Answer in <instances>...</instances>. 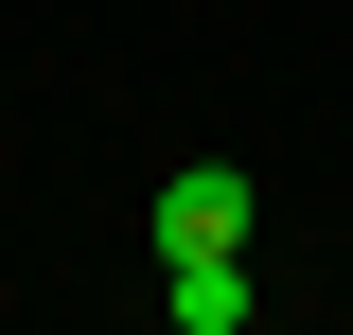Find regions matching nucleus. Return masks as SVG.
<instances>
[{
	"instance_id": "obj_1",
	"label": "nucleus",
	"mask_w": 353,
	"mask_h": 335,
	"mask_svg": "<svg viewBox=\"0 0 353 335\" xmlns=\"http://www.w3.org/2000/svg\"><path fill=\"white\" fill-rule=\"evenodd\" d=\"M248 176H230V159H176V194H159V265H194V247H248Z\"/></svg>"
},
{
	"instance_id": "obj_2",
	"label": "nucleus",
	"mask_w": 353,
	"mask_h": 335,
	"mask_svg": "<svg viewBox=\"0 0 353 335\" xmlns=\"http://www.w3.org/2000/svg\"><path fill=\"white\" fill-rule=\"evenodd\" d=\"M159 283H176V335H248V247H194Z\"/></svg>"
}]
</instances>
